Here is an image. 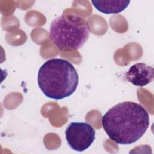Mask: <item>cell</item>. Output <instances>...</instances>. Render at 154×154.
<instances>
[{"instance_id":"obj_2","label":"cell","mask_w":154,"mask_h":154,"mask_svg":"<svg viewBox=\"0 0 154 154\" xmlns=\"http://www.w3.org/2000/svg\"><path fill=\"white\" fill-rule=\"evenodd\" d=\"M79 77L73 65L61 58H52L40 67L38 85L48 97L61 100L71 96L78 85Z\"/></svg>"},{"instance_id":"obj_4","label":"cell","mask_w":154,"mask_h":154,"mask_svg":"<svg viewBox=\"0 0 154 154\" xmlns=\"http://www.w3.org/2000/svg\"><path fill=\"white\" fill-rule=\"evenodd\" d=\"M96 132L87 122L70 123L65 131L66 139L72 149L83 152L89 148L95 140Z\"/></svg>"},{"instance_id":"obj_3","label":"cell","mask_w":154,"mask_h":154,"mask_svg":"<svg viewBox=\"0 0 154 154\" xmlns=\"http://www.w3.org/2000/svg\"><path fill=\"white\" fill-rule=\"evenodd\" d=\"M90 29L88 22L78 14H62L55 18L49 28L51 42L61 51L80 49L87 42Z\"/></svg>"},{"instance_id":"obj_1","label":"cell","mask_w":154,"mask_h":154,"mask_svg":"<svg viewBox=\"0 0 154 154\" xmlns=\"http://www.w3.org/2000/svg\"><path fill=\"white\" fill-rule=\"evenodd\" d=\"M150 123L148 112L140 103L126 101L111 108L102 117L108 137L122 145L134 143L146 133Z\"/></svg>"},{"instance_id":"obj_6","label":"cell","mask_w":154,"mask_h":154,"mask_svg":"<svg viewBox=\"0 0 154 154\" xmlns=\"http://www.w3.org/2000/svg\"><path fill=\"white\" fill-rule=\"evenodd\" d=\"M130 1H91L94 8L105 14H117L124 11Z\"/></svg>"},{"instance_id":"obj_5","label":"cell","mask_w":154,"mask_h":154,"mask_svg":"<svg viewBox=\"0 0 154 154\" xmlns=\"http://www.w3.org/2000/svg\"><path fill=\"white\" fill-rule=\"evenodd\" d=\"M154 69L144 63L132 65L125 73V79L133 85L144 87L153 81Z\"/></svg>"}]
</instances>
